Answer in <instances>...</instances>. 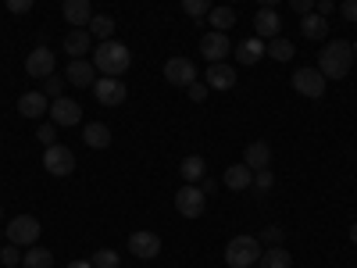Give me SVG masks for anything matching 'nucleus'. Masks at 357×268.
<instances>
[{"label": "nucleus", "mask_w": 357, "mask_h": 268, "mask_svg": "<svg viewBox=\"0 0 357 268\" xmlns=\"http://www.w3.org/2000/svg\"><path fill=\"white\" fill-rule=\"evenodd\" d=\"M257 265L261 268H293V254L286 247H268V251H261Z\"/></svg>", "instance_id": "a878e982"}, {"label": "nucleus", "mask_w": 357, "mask_h": 268, "mask_svg": "<svg viewBox=\"0 0 357 268\" xmlns=\"http://www.w3.org/2000/svg\"><path fill=\"white\" fill-rule=\"evenodd\" d=\"M65 79L72 86H93L97 82V68L89 65V61H82V57H75V61L68 65V72H65Z\"/></svg>", "instance_id": "412c9836"}, {"label": "nucleus", "mask_w": 357, "mask_h": 268, "mask_svg": "<svg viewBox=\"0 0 357 268\" xmlns=\"http://www.w3.org/2000/svg\"><path fill=\"white\" fill-rule=\"evenodd\" d=\"M350 65H354V47L347 40H329L321 47V57H318V72L325 79H343L350 75Z\"/></svg>", "instance_id": "f03ea898"}, {"label": "nucleus", "mask_w": 357, "mask_h": 268, "mask_svg": "<svg viewBox=\"0 0 357 268\" xmlns=\"http://www.w3.org/2000/svg\"><path fill=\"white\" fill-rule=\"evenodd\" d=\"M50 118H54V126H79L82 122V107H79V100H72V97H57V100H50Z\"/></svg>", "instance_id": "9d476101"}, {"label": "nucleus", "mask_w": 357, "mask_h": 268, "mask_svg": "<svg viewBox=\"0 0 357 268\" xmlns=\"http://www.w3.org/2000/svg\"><path fill=\"white\" fill-rule=\"evenodd\" d=\"M36 140H40L43 147H54V143H57V126H54V122L40 126V129H36Z\"/></svg>", "instance_id": "c9c22d12"}, {"label": "nucleus", "mask_w": 357, "mask_h": 268, "mask_svg": "<svg viewBox=\"0 0 357 268\" xmlns=\"http://www.w3.org/2000/svg\"><path fill=\"white\" fill-rule=\"evenodd\" d=\"M261 8H275V4H282V0H257Z\"/></svg>", "instance_id": "c03bdc74"}, {"label": "nucleus", "mask_w": 357, "mask_h": 268, "mask_svg": "<svg viewBox=\"0 0 357 268\" xmlns=\"http://www.w3.org/2000/svg\"><path fill=\"white\" fill-rule=\"evenodd\" d=\"M93 268H118V251H93Z\"/></svg>", "instance_id": "2f4dec72"}, {"label": "nucleus", "mask_w": 357, "mask_h": 268, "mask_svg": "<svg viewBox=\"0 0 357 268\" xmlns=\"http://www.w3.org/2000/svg\"><path fill=\"white\" fill-rule=\"evenodd\" d=\"M0 222H4V207H0Z\"/></svg>", "instance_id": "49530a36"}, {"label": "nucleus", "mask_w": 357, "mask_h": 268, "mask_svg": "<svg viewBox=\"0 0 357 268\" xmlns=\"http://www.w3.org/2000/svg\"><path fill=\"white\" fill-rule=\"evenodd\" d=\"M186 94H190V100H193V104L207 100V82H190V86H186Z\"/></svg>", "instance_id": "4c0bfd02"}, {"label": "nucleus", "mask_w": 357, "mask_h": 268, "mask_svg": "<svg viewBox=\"0 0 357 268\" xmlns=\"http://www.w3.org/2000/svg\"><path fill=\"white\" fill-rule=\"evenodd\" d=\"M65 82H68V79H57V75H47V86H43V94H47L50 100H57V97H65Z\"/></svg>", "instance_id": "72a5a7b5"}, {"label": "nucleus", "mask_w": 357, "mask_h": 268, "mask_svg": "<svg viewBox=\"0 0 357 268\" xmlns=\"http://www.w3.org/2000/svg\"><path fill=\"white\" fill-rule=\"evenodd\" d=\"M43 168L50 175H57V179H65V175L75 172V154L68 151L65 143H54V147H47V151H43Z\"/></svg>", "instance_id": "0eeeda50"}, {"label": "nucleus", "mask_w": 357, "mask_h": 268, "mask_svg": "<svg viewBox=\"0 0 357 268\" xmlns=\"http://www.w3.org/2000/svg\"><path fill=\"white\" fill-rule=\"evenodd\" d=\"M89 36L93 40H114V18L111 15H93V22H89Z\"/></svg>", "instance_id": "bb28decb"}, {"label": "nucleus", "mask_w": 357, "mask_h": 268, "mask_svg": "<svg viewBox=\"0 0 357 268\" xmlns=\"http://www.w3.org/2000/svg\"><path fill=\"white\" fill-rule=\"evenodd\" d=\"M207 22L215 25V33H229V29L236 25V11L232 8H211L207 11Z\"/></svg>", "instance_id": "c85d7f7f"}, {"label": "nucleus", "mask_w": 357, "mask_h": 268, "mask_svg": "<svg viewBox=\"0 0 357 268\" xmlns=\"http://www.w3.org/2000/svg\"><path fill=\"white\" fill-rule=\"evenodd\" d=\"M229 4H240V0H229Z\"/></svg>", "instance_id": "de8ad7c7"}, {"label": "nucleus", "mask_w": 357, "mask_h": 268, "mask_svg": "<svg viewBox=\"0 0 357 268\" xmlns=\"http://www.w3.org/2000/svg\"><path fill=\"white\" fill-rule=\"evenodd\" d=\"M65 268H93V261H72V265H65Z\"/></svg>", "instance_id": "37998d69"}, {"label": "nucleus", "mask_w": 357, "mask_h": 268, "mask_svg": "<svg viewBox=\"0 0 357 268\" xmlns=\"http://www.w3.org/2000/svg\"><path fill=\"white\" fill-rule=\"evenodd\" d=\"M22 268H54V254L43 251V247L36 244L33 251H25V254H22Z\"/></svg>", "instance_id": "cd10ccee"}, {"label": "nucleus", "mask_w": 357, "mask_h": 268, "mask_svg": "<svg viewBox=\"0 0 357 268\" xmlns=\"http://www.w3.org/2000/svg\"><path fill=\"white\" fill-rule=\"evenodd\" d=\"M132 65V50L118 40H104L93 47V68L100 75H111V79H122Z\"/></svg>", "instance_id": "f257e3e1"}, {"label": "nucleus", "mask_w": 357, "mask_h": 268, "mask_svg": "<svg viewBox=\"0 0 357 268\" xmlns=\"http://www.w3.org/2000/svg\"><path fill=\"white\" fill-rule=\"evenodd\" d=\"M54 65H57V57H54V50H47V47L29 50V57H25V72L33 75V79H47V75H54Z\"/></svg>", "instance_id": "f8f14e48"}, {"label": "nucleus", "mask_w": 357, "mask_h": 268, "mask_svg": "<svg viewBox=\"0 0 357 268\" xmlns=\"http://www.w3.org/2000/svg\"><path fill=\"white\" fill-rule=\"evenodd\" d=\"M314 11H318L321 18H329V15L336 11V0H314Z\"/></svg>", "instance_id": "79ce46f5"}, {"label": "nucleus", "mask_w": 357, "mask_h": 268, "mask_svg": "<svg viewBox=\"0 0 357 268\" xmlns=\"http://www.w3.org/2000/svg\"><path fill=\"white\" fill-rule=\"evenodd\" d=\"M264 54H268V57H275V61H289V57H293L296 50H293V43H289V40H282V36H275V40H268V47H264Z\"/></svg>", "instance_id": "c756f323"}, {"label": "nucleus", "mask_w": 357, "mask_h": 268, "mask_svg": "<svg viewBox=\"0 0 357 268\" xmlns=\"http://www.w3.org/2000/svg\"><path fill=\"white\" fill-rule=\"evenodd\" d=\"M204 207H207V193L197 183H186L183 190L175 193V211L183 215V218H200Z\"/></svg>", "instance_id": "39448f33"}, {"label": "nucleus", "mask_w": 357, "mask_h": 268, "mask_svg": "<svg viewBox=\"0 0 357 268\" xmlns=\"http://www.w3.org/2000/svg\"><path fill=\"white\" fill-rule=\"evenodd\" d=\"M129 251H132L139 261H154V258L161 254V236L151 232V229H139V232L129 236Z\"/></svg>", "instance_id": "1a4fd4ad"}, {"label": "nucleus", "mask_w": 357, "mask_h": 268, "mask_svg": "<svg viewBox=\"0 0 357 268\" xmlns=\"http://www.w3.org/2000/svg\"><path fill=\"white\" fill-rule=\"evenodd\" d=\"M82 143L93 147V151H104V147H111V129L104 122H89L82 126Z\"/></svg>", "instance_id": "4be33fe9"}, {"label": "nucleus", "mask_w": 357, "mask_h": 268, "mask_svg": "<svg viewBox=\"0 0 357 268\" xmlns=\"http://www.w3.org/2000/svg\"><path fill=\"white\" fill-rule=\"evenodd\" d=\"M336 4H340V0H336Z\"/></svg>", "instance_id": "09e8293b"}, {"label": "nucleus", "mask_w": 357, "mask_h": 268, "mask_svg": "<svg viewBox=\"0 0 357 268\" xmlns=\"http://www.w3.org/2000/svg\"><path fill=\"white\" fill-rule=\"evenodd\" d=\"M93 97H97L104 107H122V104H126V97H129V89H126V82H122V79L104 75V79H97V82H93Z\"/></svg>", "instance_id": "6e6552de"}, {"label": "nucleus", "mask_w": 357, "mask_h": 268, "mask_svg": "<svg viewBox=\"0 0 357 268\" xmlns=\"http://www.w3.org/2000/svg\"><path fill=\"white\" fill-rule=\"evenodd\" d=\"M243 165H247L250 172H261V168H268V165H272V147H268L264 140H254V143H247V151H243Z\"/></svg>", "instance_id": "a211bd4d"}, {"label": "nucleus", "mask_w": 357, "mask_h": 268, "mask_svg": "<svg viewBox=\"0 0 357 268\" xmlns=\"http://www.w3.org/2000/svg\"><path fill=\"white\" fill-rule=\"evenodd\" d=\"M325 86H329V79H325L318 68H296V72H293V89H296L301 97L318 100V97H325Z\"/></svg>", "instance_id": "423d86ee"}, {"label": "nucleus", "mask_w": 357, "mask_h": 268, "mask_svg": "<svg viewBox=\"0 0 357 268\" xmlns=\"http://www.w3.org/2000/svg\"><path fill=\"white\" fill-rule=\"evenodd\" d=\"M222 183H225L232 193H243V190L254 186V172H250L247 165H229L225 175H222Z\"/></svg>", "instance_id": "6ab92c4d"}, {"label": "nucleus", "mask_w": 357, "mask_h": 268, "mask_svg": "<svg viewBox=\"0 0 357 268\" xmlns=\"http://www.w3.org/2000/svg\"><path fill=\"white\" fill-rule=\"evenodd\" d=\"M33 4H36V0H8V11L11 15H29V11H33Z\"/></svg>", "instance_id": "58836bf2"}, {"label": "nucleus", "mask_w": 357, "mask_h": 268, "mask_svg": "<svg viewBox=\"0 0 357 268\" xmlns=\"http://www.w3.org/2000/svg\"><path fill=\"white\" fill-rule=\"evenodd\" d=\"M50 111V97L43 89H33V94H22L18 97V114L22 118H43Z\"/></svg>", "instance_id": "2eb2a0df"}, {"label": "nucleus", "mask_w": 357, "mask_h": 268, "mask_svg": "<svg viewBox=\"0 0 357 268\" xmlns=\"http://www.w3.org/2000/svg\"><path fill=\"white\" fill-rule=\"evenodd\" d=\"M254 33H257V40H275V36L282 33L279 11H275V8H257V15H254Z\"/></svg>", "instance_id": "ddd939ff"}, {"label": "nucleus", "mask_w": 357, "mask_h": 268, "mask_svg": "<svg viewBox=\"0 0 357 268\" xmlns=\"http://www.w3.org/2000/svg\"><path fill=\"white\" fill-rule=\"evenodd\" d=\"M272 186H275V175H272V168H261V172H254V190L268 193Z\"/></svg>", "instance_id": "473e14b6"}, {"label": "nucleus", "mask_w": 357, "mask_h": 268, "mask_svg": "<svg viewBox=\"0 0 357 268\" xmlns=\"http://www.w3.org/2000/svg\"><path fill=\"white\" fill-rule=\"evenodd\" d=\"M289 8L304 18V15H311V11H314V0H289Z\"/></svg>", "instance_id": "a19ab883"}, {"label": "nucleus", "mask_w": 357, "mask_h": 268, "mask_svg": "<svg viewBox=\"0 0 357 268\" xmlns=\"http://www.w3.org/2000/svg\"><path fill=\"white\" fill-rule=\"evenodd\" d=\"M43 225L33 218V215H18L8 222V244H18V247H36Z\"/></svg>", "instance_id": "20e7f679"}, {"label": "nucleus", "mask_w": 357, "mask_h": 268, "mask_svg": "<svg viewBox=\"0 0 357 268\" xmlns=\"http://www.w3.org/2000/svg\"><path fill=\"white\" fill-rule=\"evenodd\" d=\"M200 54H204L211 65H218V61H225V54H232V43H229L225 33H207V36L200 40Z\"/></svg>", "instance_id": "4468645a"}, {"label": "nucleus", "mask_w": 357, "mask_h": 268, "mask_svg": "<svg viewBox=\"0 0 357 268\" xmlns=\"http://www.w3.org/2000/svg\"><path fill=\"white\" fill-rule=\"evenodd\" d=\"M61 15H65V22H72L75 29H86L89 22H93V4H89V0H65Z\"/></svg>", "instance_id": "dca6fc26"}, {"label": "nucleus", "mask_w": 357, "mask_h": 268, "mask_svg": "<svg viewBox=\"0 0 357 268\" xmlns=\"http://www.w3.org/2000/svg\"><path fill=\"white\" fill-rule=\"evenodd\" d=\"M350 240H354V244H357V222H354V225H350Z\"/></svg>", "instance_id": "a18cd8bd"}, {"label": "nucleus", "mask_w": 357, "mask_h": 268, "mask_svg": "<svg viewBox=\"0 0 357 268\" xmlns=\"http://www.w3.org/2000/svg\"><path fill=\"white\" fill-rule=\"evenodd\" d=\"M236 86V68L218 61V65H207V89H232Z\"/></svg>", "instance_id": "aec40b11"}, {"label": "nucleus", "mask_w": 357, "mask_h": 268, "mask_svg": "<svg viewBox=\"0 0 357 268\" xmlns=\"http://www.w3.org/2000/svg\"><path fill=\"white\" fill-rule=\"evenodd\" d=\"M232 54H236V65H257L261 57H264V40H257V36H250V40H240L232 47Z\"/></svg>", "instance_id": "f3484780"}, {"label": "nucleus", "mask_w": 357, "mask_h": 268, "mask_svg": "<svg viewBox=\"0 0 357 268\" xmlns=\"http://www.w3.org/2000/svg\"><path fill=\"white\" fill-rule=\"evenodd\" d=\"M165 79L172 86H190V82H197V65L190 61V57H168L165 61Z\"/></svg>", "instance_id": "9b49d317"}, {"label": "nucleus", "mask_w": 357, "mask_h": 268, "mask_svg": "<svg viewBox=\"0 0 357 268\" xmlns=\"http://www.w3.org/2000/svg\"><path fill=\"white\" fill-rule=\"evenodd\" d=\"M261 258V240L257 236H232L225 244V265L229 268H250Z\"/></svg>", "instance_id": "7ed1b4c3"}, {"label": "nucleus", "mask_w": 357, "mask_h": 268, "mask_svg": "<svg viewBox=\"0 0 357 268\" xmlns=\"http://www.w3.org/2000/svg\"><path fill=\"white\" fill-rule=\"evenodd\" d=\"M65 50L72 57H82L86 50H93V36H89V29H72V33L65 36Z\"/></svg>", "instance_id": "5701e85b"}, {"label": "nucleus", "mask_w": 357, "mask_h": 268, "mask_svg": "<svg viewBox=\"0 0 357 268\" xmlns=\"http://www.w3.org/2000/svg\"><path fill=\"white\" fill-rule=\"evenodd\" d=\"M261 244H268V247H282V229H279V225H268V229L261 232Z\"/></svg>", "instance_id": "e433bc0d"}, {"label": "nucleus", "mask_w": 357, "mask_h": 268, "mask_svg": "<svg viewBox=\"0 0 357 268\" xmlns=\"http://www.w3.org/2000/svg\"><path fill=\"white\" fill-rule=\"evenodd\" d=\"M178 175H183L186 183H200V179L207 175V161L200 154H190V158L178 161Z\"/></svg>", "instance_id": "b1692460"}, {"label": "nucleus", "mask_w": 357, "mask_h": 268, "mask_svg": "<svg viewBox=\"0 0 357 268\" xmlns=\"http://www.w3.org/2000/svg\"><path fill=\"white\" fill-rule=\"evenodd\" d=\"M301 33H304L307 40H325V36H329V22H325L318 11H311V15L301 18Z\"/></svg>", "instance_id": "393cba45"}, {"label": "nucleus", "mask_w": 357, "mask_h": 268, "mask_svg": "<svg viewBox=\"0 0 357 268\" xmlns=\"http://www.w3.org/2000/svg\"><path fill=\"white\" fill-rule=\"evenodd\" d=\"M340 15L347 22H357V0H340Z\"/></svg>", "instance_id": "ea45409f"}, {"label": "nucleus", "mask_w": 357, "mask_h": 268, "mask_svg": "<svg viewBox=\"0 0 357 268\" xmlns=\"http://www.w3.org/2000/svg\"><path fill=\"white\" fill-rule=\"evenodd\" d=\"M0 261H4V268H18V261H22L18 244H11V247H0Z\"/></svg>", "instance_id": "f704fd0d"}, {"label": "nucleus", "mask_w": 357, "mask_h": 268, "mask_svg": "<svg viewBox=\"0 0 357 268\" xmlns=\"http://www.w3.org/2000/svg\"><path fill=\"white\" fill-rule=\"evenodd\" d=\"M178 4L190 18H207V11H211V0H178Z\"/></svg>", "instance_id": "7c9ffc66"}]
</instances>
